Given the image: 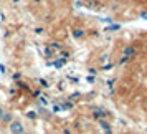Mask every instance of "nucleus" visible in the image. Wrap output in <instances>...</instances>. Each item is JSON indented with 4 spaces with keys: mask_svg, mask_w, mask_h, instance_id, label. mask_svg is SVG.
Wrapping results in <instances>:
<instances>
[{
    "mask_svg": "<svg viewBox=\"0 0 147 134\" xmlns=\"http://www.w3.org/2000/svg\"><path fill=\"white\" fill-rule=\"evenodd\" d=\"M74 37H76V38H80V37H83V32H81V30H76V32H74Z\"/></svg>",
    "mask_w": 147,
    "mask_h": 134,
    "instance_id": "7",
    "label": "nucleus"
},
{
    "mask_svg": "<svg viewBox=\"0 0 147 134\" xmlns=\"http://www.w3.org/2000/svg\"><path fill=\"white\" fill-rule=\"evenodd\" d=\"M142 17H144V18H147V15H142Z\"/></svg>",
    "mask_w": 147,
    "mask_h": 134,
    "instance_id": "12",
    "label": "nucleus"
},
{
    "mask_svg": "<svg viewBox=\"0 0 147 134\" xmlns=\"http://www.w3.org/2000/svg\"><path fill=\"white\" fill-rule=\"evenodd\" d=\"M53 111H55V113H56V111H61V108H60V106H56V104H55V106H53Z\"/></svg>",
    "mask_w": 147,
    "mask_h": 134,
    "instance_id": "9",
    "label": "nucleus"
},
{
    "mask_svg": "<svg viewBox=\"0 0 147 134\" xmlns=\"http://www.w3.org/2000/svg\"><path fill=\"white\" fill-rule=\"evenodd\" d=\"M102 111H99V109H98V111H94V118H101V116H102Z\"/></svg>",
    "mask_w": 147,
    "mask_h": 134,
    "instance_id": "6",
    "label": "nucleus"
},
{
    "mask_svg": "<svg viewBox=\"0 0 147 134\" xmlns=\"http://www.w3.org/2000/svg\"><path fill=\"white\" fill-rule=\"evenodd\" d=\"M3 113H5V111H3V109L0 108V121H2V118H3Z\"/></svg>",
    "mask_w": 147,
    "mask_h": 134,
    "instance_id": "11",
    "label": "nucleus"
},
{
    "mask_svg": "<svg viewBox=\"0 0 147 134\" xmlns=\"http://www.w3.org/2000/svg\"><path fill=\"white\" fill-rule=\"evenodd\" d=\"M132 55H136V50L134 48H131V47H127V48H124V56H132Z\"/></svg>",
    "mask_w": 147,
    "mask_h": 134,
    "instance_id": "2",
    "label": "nucleus"
},
{
    "mask_svg": "<svg viewBox=\"0 0 147 134\" xmlns=\"http://www.w3.org/2000/svg\"><path fill=\"white\" fill-rule=\"evenodd\" d=\"M51 48H56V50H60V43H51Z\"/></svg>",
    "mask_w": 147,
    "mask_h": 134,
    "instance_id": "8",
    "label": "nucleus"
},
{
    "mask_svg": "<svg viewBox=\"0 0 147 134\" xmlns=\"http://www.w3.org/2000/svg\"><path fill=\"white\" fill-rule=\"evenodd\" d=\"M23 134H25V133H23Z\"/></svg>",
    "mask_w": 147,
    "mask_h": 134,
    "instance_id": "13",
    "label": "nucleus"
},
{
    "mask_svg": "<svg viewBox=\"0 0 147 134\" xmlns=\"http://www.w3.org/2000/svg\"><path fill=\"white\" fill-rule=\"evenodd\" d=\"M63 65H65V60H60V61H56V63H55V66H56V68L63 66Z\"/></svg>",
    "mask_w": 147,
    "mask_h": 134,
    "instance_id": "5",
    "label": "nucleus"
},
{
    "mask_svg": "<svg viewBox=\"0 0 147 134\" xmlns=\"http://www.w3.org/2000/svg\"><path fill=\"white\" fill-rule=\"evenodd\" d=\"M3 122H7V121H12V114L10 113H3V118H2Z\"/></svg>",
    "mask_w": 147,
    "mask_h": 134,
    "instance_id": "4",
    "label": "nucleus"
},
{
    "mask_svg": "<svg viewBox=\"0 0 147 134\" xmlns=\"http://www.w3.org/2000/svg\"><path fill=\"white\" fill-rule=\"evenodd\" d=\"M117 28H119V27H117V25H114V27H111V28H109V30H111V32H116Z\"/></svg>",
    "mask_w": 147,
    "mask_h": 134,
    "instance_id": "10",
    "label": "nucleus"
},
{
    "mask_svg": "<svg viewBox=\"0 0 147 134\" xmlns=\"http://www.w3.org/2000/svg\"><path fill=\"white\" fill-rule=\"evenodd\" d=\"M99 124L102 126V129L106 131V134H111V129H109V126H107V122H106V121H104V119H101V121H99Z\"/></svg>",
    "mask_w": 147,
    "mask_h": 134,
    "instance_id": "3",
    "label": "nucleus"
},
{
    "mask_svg": "<svg viewBox=\"0 0 147 134\" xmlns=\"http://www.w3.org/2000/svg\"><path fill=\"white\" fill-rule=\"evenodd\" d=\"M10 133L12 134H23L25 133L23 124H22L20 121H12V124H10Z\"/></svg>",
    "mask_w": 147,
    "mask_h": 134,
    "instance_id": "1",
    "label": "nucleus"
}]
</instances>
